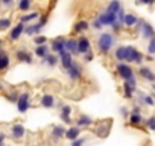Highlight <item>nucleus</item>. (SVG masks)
Segmentation results:
<instances>
[{
	"label": "nucleus",
	"instance_id": "13",
	"mask_svg": "<svg viewBox=\"0 0 155 146\" xmlns=\"http://www.w3.org/2000/svg\"><path fill=\"white\" fill-rule=\"evenodd\" d=\"M120 9H122V5H120L119 2H111V3H108V6H107V12H110V14H113V15H117V14L120 12Z\"/></svg>",
	"mask_w": 155,
	"mask_h": 146
},
{
	"label": "nucleus",
	"instance_id": "14",
	"mask_svg": "<svg viewBox=\"0 0 155 146\" xmlns=\"http://www.w3.org/2000/svg\"><path fill=\"white\" fill-rule=\"evenodd\" d=\"M68 76H70V79H78V78H81V67L78 65L76 62H74L73 67L68 70Z\"/></svg>",
	"mask_w": 155,
	"mask_h": 146
},
{
	"label": "nucleus",
	"instance_id": "19",
	"mask_svg": "<svg viewBox=\"0 0 155 146\" xmlns=\"http://www.w3.org/2000/svg\"><path fill=\"white\" fill-rule=\"evenodd\" d=\"M53 96L52 95H44L43 98H41V105L44 107V108H50V107H53Z\"/></svg>",
	"mask_w": 155,
	"mask_h": 146
},
{
	"label": "nucleus",
	"instance_id": "42",
	"mask_svg": "<svg viewBox=\"0 0 155 146\" xmlns=\"http://www.w3.org/2000/svg\"><path fill=\"white\" fill-rule=\"evenodd\" d=\"M91 59H93V53L90 52V53H87V55H85V61H91Z\"/></svg>",
	"mask_w": 155,
	"mask_h": 146
},
{
	"label": "nucleus",
	"instance_id": "26",
	"mask_svg": "<svg viewBox=\"0 0 155 146\" xmlns=\"http://www.w3.org/2000/svg\"><path fill=\"white\" fill-rule=\"evenodd\" d=\"M88 29V23L87 22H78L76 26H74V32H82V31H87Z\"/></svg>",
	"mask_w": 155,
	"mask_h": 146
},
{
	"label": "nucleus",
	"instance_id": "24",
	"mask_svg": "<svg viewBox=\"0 0 155 146\" xmlns=\"http://www.w3.org/2000/svg\"><path fill=\"white\" fill-rule=\"evenodd\" d=\"M8 65H9V58L5 52H2V55H0V70H5Z\"/></svg>",
	"mask_w": 155,
	"mask_h": 146
},
{
	"label": "nucleus",
	"instance_id": "3",
	"mask_svg": "<svg viewBox=\"0 0 155 146\" xmlns=\"http://www.w3.org/2000/svg\"><path fill=\"white\" fill-rule=\"evenodd\" d=\"M65 43L67 40H64L62 37H58L52 41V50L59 53V56H62L64 53H67V49H65Z\"/></svg>",
	"mask_w": 155,
	"mask_h": 146
},
{
	"label": "nucleus",
	"instance_id": "28",
	"mask_svg": "<svg viewBox=\"0 0 155 146\" xmlns=\"http://www.w3.org/2000/svg\"><path fill=\"white\" fill-rule=\"evenodd\" d=\"M123 90H125V96L129 99L131 96H132V91H134V87L132 85H129L128 82H123Z\"/></svg>",
	"mask_w": 155,
	"mask_h": 146
},
{
	"label": "nucleus",
	"instance_id": "36",
	"mask_svg": "<svg viewBox=\"0 0 155 146\" xmlns=\"http://www.w3.org/2000/svg\"><path fill=\"white\" fill-rule=\"evenodd\" d=\"M146 125L152 129V131H155V117H150V119H147L146 120Z\"/></svg>",
	"mask_w": 155,
	"mask_h": 146
},
{
	"label": "nucleus",
	"instance_id": "16",
	"mask_svg": "<svg viewBox=\"0 0 155 146\" xmlns=\"http://www.w3.org/2000/svg\"><path fill=\"white\" fill-rule=\"evenodd\" d=\"M15 56H17L18 61H25V62H28V64L32 62V56H31L28 52H25V50H18V52L15 53Z\"/></svg>",
	"mask_w": 155,
	"mask_h": 146
},
{
	"label": "nucleus",
	"instance_id": "4",
	"mask_svg": "<svg viewBox=\"0 0 155 146\" xmlns=\"http://www.w3.org/2000/svg\"><path fill=\"white\" fill-rule=\"evenodd\" d=\"M132 49H134V47H131V46H120V47L116 50V58H117V61H129Z\"/></svg>",
	"mask_w": 155,
	"mask_h": 146
},
{
	"label": "nucleus",
	"instance_id": "45",
	"mask_svg": "<svg viewBox=\"0 0 155 146\" xmlns=\"http://www.w3.org/2000/svg\"><path fill=\"white\" fill-rule=\"evenodd\" d=\"M120 113H122L123 116H126V114H128V111H126V108H122V110H120Z\"/></svg>",
	"mask_w": 155,
	"mask_h": 146
},
{
	"label": "nucleus",
	"instance_id": "18",
	"mask_svg": "<svg viewBox=\"0 0 155 146\" xmlns=\"http://www.w3.org/2000/svg\"><path fill=\"white\" fill-rule=\"evenodd\" d=\"M78 135H79V128H70V129H67V134H65V137L68 138V140H71V141H74V140H78Z\"/></svg>",
	"mask_w": 155,
	"mask_h": 146
},
{
	"label": "nucleus",
	"instance_id": "38",
	"mask_svg": "<svg viewBox=\"0 0 155 146\" xmlns=\"http://www.w3.org/2000/svg\"><path fill=\"white\" fill-rule=\"evenodd\" d=\"M84 144V138H78L74 141H71V146H82Z\"/></svg>",
	"mask_w": 155,
	"mask_h": 146
},
{
	"label": "nucleus",
	"instance_id": "2",
	"mask_svg": "<svg viewBox=\"0 0 155 146\" xmlns=\"http://www.w3.org/2000/svg\"><path fill=\"white\" fill-rule=\"evenodd\" d=\"M117 75H119L123 81H129L131 78H134V71H132V68H131L128 64L120 62V64H117Z\"/></svg>",
	"mask_w": 155,
	"mask_h": 146
},
{
	"label": "nucleus",
	"instance_id": "23",
	"mask_svg": "<svg viewBox=\"0 0 155 146\" xmlns=\"http://www.w3.org/2000/svg\"><path fill=\"white\" fill-rule=\"evenodd\" d=\"M67 134V131L62 128V126H55L53 128V131H52V135H53V138H61L62 135H65Z\"/></svg>",
	"mask_w": 155,
	"mask_h": 146
},
{
	"label": "nucleus",
	"instance_id": "21",
	"mask_svg": "<svg viewBox=\"0 0 155 146\" xmlns=\"http://www.w3.org/2000/svg\"><path fill=\"white\" fill-rule=\"evenodd\" d=\"M70 113H71V108L64 105L62 110H61V119L65 122V123H70Z\"/></svg>",
	"mask_w": 155,
	"mask_h": 146
},
{
	"label": "nucleus",
	"instance_id": "7",
	"mask_svg": "<svg viewBox=\"0 0 155 146\" xmlns=\"http://www.w3.org/2000/svg\"><path fill=\"white\" fill-rule=\"evenodd\" d=\"M26 29H25V25L23 23H18V25H15V28L11 31V34H9V40L11 41H15V40H18L20 38V35L25 32Z\"/></svg>",
	"mask_w": 155,
	"mask_h": 146
},
{
	"label": "nucleus",
	"instance_id": "11",
	"mask_svg": "<svg viewBox=\"0 0 155 146\" xmlns=\"http://www.w3.org/2000/svg\"><path fill=\"white\" fill-rule=\"evenodd\" d=\"M11 132H12V137L14 138H21L25 135V126L20 125V123H15V125H12Z\"/></svg>",
	"mask_w": 155,
	"mask_h": 146
},
{
	"label": "nucleus",
	"instance_id": "20",
	"mask_svg": "<svg viewBox=\"0 0 155 146\" xmlns=\"http://www.w3.org/2000/svg\"><path fill=\"white\" fill-rule=\"evenodd\" d=\"M35 55L40 56V58H47V56H49V49H47V46H37Z\"/></svg>",
	"mask_w": 155,
	"mask_h": 146
},
{
	"label": "nucleus",
	"instance_id": "43",
	"mask_svg": "<svg viewBox=\"0 0 155 146\" xmlns=\"http://www.w3.org/2000/svg\"><path fill=\"white\" fill-rule=\"evenodd\" d=\"M132 114H140V108H138V107H135V108L132 110Z\"/></svg>",
	"mask_w": 155,
	"mask_h": 146
},
{
	"label": "nucleus",
	"instance_id": "22",
	"mask_svg": "<svg viewBox=\"0 0 155 146\" xmlns=\"http://www.w3.org/2000/svg\"><path fill=\"white\" fill-rule=\"evenodd\" d=\"M137 23H138V18L134 14H126V18H125V25L126 26H129V28L134 26V25L137 26Z\"/></svg>",
	"mask_w": 155,
	"mask_h": 146
},
{
	"label": "nucleus",
	"instance_id": "41",
	"mask_svg": "<svg viewBox=\"0 0 155 146\" xmlns=\"http://www.w3.org/2000/svg\"><path fill=\"white\" fill-rule=\"evenodd\" d=\"M111 28H113V29H114V31H119V29H120V23H119V22H117V23H114V25H113V26H111Z\"/></svg>",
	"mask_w": 155,
	"mask_h": 146
},
{
	"label": "nucleus",
	"instance_id": "8",
	"mask_svg": "<svg viewBox=\"0 0 155 146\" xmlns=\"http://www.w3.org/2000/svg\"><path fill=\"white\" fill-rule=\"evenodd\" d=\"M78 43H79V53H84V55L90 53V40L88 38L82 37L78 40Z\"/></svg>",
	"mask_w": 155,
	"mask_h": 146
},
{
	"label": "nucleus",
	"instance_id": "17",
	"mask_svg": "<svg viewBox=\"0 0 155 146\" xmlns=\"http://www.w3.org/2000/svg\"><path fill=\"white\" fill-rule=\"evenodd\" d=\"M129 61L131 62H134V64H140L141 61H143V56H141V53L134 47L132 49V52H131V58H129Z\"/></svg>",
	"mask_w": 155,
	"mask_h": 146
},
{
	"label": "nucleus",
	"instance_id": "1",
	"mask_svg": "<svg viewBox=\"0 0 155 146\" xmlns=\"http://www.w3.org/2000/svg\"><path fill=\"white\" fill-rule=\"evenodd\" d=\"M114 46V35L113 34H102L97 40V47L102 53H108Z\"/></svg>",
	"mask_w": 155,
	"mask_h": 146
},
{
	"label": "nucleus",
	"instance_id": "29",
	"mask_svg": "<svg viewBox=\"0 0 155 146\" xmlns=\"http://www.w3.org/2000/svg\"><path fill=\"white\" fill-rule=\"evenodd\" d=\"M37 17H38V12H32V14L23 15V17L20 18V23H26V22H31V20H34V18H37Z\"/></svg>",
	"mask_w": 155,
	"mask_h": 146
},
{
	"label": "nucleus",
	"instance_id": "5",
	"mask_svg": "<svg viewBox=\"0 0 155 146\" xmlns=\"http://www.w3.org/2000/svg\"><path fill=\"white\" fill-rule=\"evenodd\" d=\"M97 20L102 23V26H104V25H107V26H113L114 23H117V15H113V14H110V12L105 11V12L99 14Z\"/></svg>",
	"mask_w": 155,
	"mask_h": 146
},
{
	"label": "nucleus",
	"instance_id": "31",
	"mask_svg": "<svg viewBox=\"0 0 155 146\" xmlns=\"http://www.w3.org/2000/svg\"><path fill=\"white\" fill-rule=\"evenodd\" d=\"M9 25H11V20L9 18H0V29H2V31L8 29Z\"/></svg>",
	"mask_w": 155,
	"mask_h": 146
},
{
	"label": "nucleus",
	"instance_id": "37",
	"mask_svg": "<svg viewBox=\"0 0 155 146\" xmlns=\"http://www.w3.org/2000/svg\"><path fill=\"white\" fill-rule=\"evenodd\" d=\"M141 98H143V102L147 104V105H153V104H155L153 99H152V96H141Z\"/></svg>",
	"mask_w": 155,
	"mask_h": 146
},
{
	"label": "nucleus",
	"instance_id": "46",
	"mask_svg": "<svg viewBox=\"0 0 155 146\" xmlns=\"http://www.w3.org/2000/svg\"><path fill=\"white\" fill-rule=\"evenodd\" d=\"M152 88H153V90H155V85H152Z\"/></svg>",
	"mask_w": 155,
	"mask_h": 146
},
{
	"label": "nucleus",
	"instance_id": "27",
	"mask_svg": "<svg viewBox=\"0 0 155 146\" xmlns=\"http://www.w3.org/2000/svg\"><path fill=\"white\" fill-rule=\"evenodd\" d=\"M41 28H43V26L38 23V25H34V26L26 28V31H25V32H26L28 35H32V34H35V32H40V31H41Z\"/></svg>",
	"mask_w": 155,
	"mask_h": 146
},
{
	"label": "nucleus",
	"instance_id": "12",
	"mask_svg": "<svg viewBox=\"0 0 155 146\" xmlns=\"http://www.w3.org/2000/svg\"><path fill=\"white\" fill-rule=\"evenodd\" d=\"M141 34H143L144 38H150V40L155 37V31H153L152 25H149V23H144V25H143V28H141Z\"/></svg>",
	"mask_w": 155,
	"mask_h": 146
},
{
	"label": "nucleus",
	"instance_id": "6",
	"mask_svg": "<svg viewBox=\"0 0 155 146\" xmlns=\"http://www.w3.org/2000/svg\"><path fill=\"white\" fill-rule=\"evenodd\" d=\"M17 108L20 113H26L29 110V95L23 93L18 96V102H17Z\"/></svg>",
	"mask_w": 155,
	"mask_h": 146
},
{
	"label": "nucleus",
	"instance_id": "25",
	"mask_svg": "<svg viewBox=\"0 0 155 146\" xmlns=\"http://www.w3.org/2000/svg\"><path fill=\"white\" fill-rule=\"evenodd\" d=\"M78 125L79 126H90V125H93V120L88 116H81L78 119Z\"/></svg>",
	"mask_w": 155,
	"mask_h": 146
},
{
	"label": "nucleus",
	"instance_id": "32",
	"mask_svg": "<svg viewBox=\"0 0 155 146\" xmlns=\"http://www.w3.org/2000/svg\"><path fill=\"white\" fill-rule=\"evenodd\" d=\"M46 41H47L46 37H35V38H34V43H35L37 46H46Z\"/></svg>",
	"mask_w": 155,
	"mask_h": 146
},
{
	"label": "nucleus",
	"instance_id": "35",
	"mask_svg": "<svg viewBox=\"0 0 155 146\" xmlns=\"http://www.w3.org/2000/svg\"><path fill=\"white\" fill-rule=\"evenodd\" d=\"M46 61H47V64H49V65H55L58 59H56V56H53V55H49V56L46 58Z\"/></svg>",
	"mask_w": 155,
	"mask_h": 146
},
{
	"label": "nucleus",
	"instance_id": "34",
	"mask_svg": "<svg viewBox=\"0 0 155 146\" xmlns=\"http://www.w3.org/2000/svg\"><path fill=\"white\" fill-rule=\"evenodd\" d=\"M31 6V2L29 0H20V3H18V8L21 9V11H26L28 8Z\"/></svg>",
	"mask_w": 155,
	"mask_h": 146
},
{
	"label": "nucleus",
	"instance_id": "40",
	"mask_svg": "<svg viewBox=\"0 0 155 146\" xmlns=\"http://www.w3.org/2000/svg\"><path fill=\"white\" fill-rule=\"evenodd\" d=\"M9 101H12V102H18V98H17V93H12V95L9 96Z\"/></svg>",
	"mask_w": 155,
	"mask_h": 146
},
{
	"label": "nucleus",
	"instance_id": "15",
	"mask_svg": "<svg viewBox=\"0 0 155 146\" xmlns=\"http://www.w3.org/2000/svg\"><path fill=\"white\" fill-rule=\"evenodd\" d=\"M140 75L143 78H146L147 81H155V73L150 68H147V67H141L140 68Z\"/></svg>",
	"mask_w": 155,
	"mask_h": 146
},
{
	"label": "nucleus",
	"instance_id": "39",
	"mask_svg": "<svg viewBox=\"0 0 155 146\" xmlns=\"http://www.w3.org/2000/svg\"><path fill=\"white\" fill-rule=\"evenodd\" d=\"M93 28H96V29H101V28H102V23H101V22L96 18V20L93 22Z\"/></svg>",
	"mask_w": 155,
	"mask_h": 146
},
{
	"label": "nucleus",
	"instance_id": "33",
	"mask_svg": "<svg viewBox=\"0 0 155 146\" xmlns=\"http://www.w3.org/2000/svg\"><path fill=\"white\" fill-rule=\"evenodd\" d=\"M147 53L150 55H155V37L149 41V46H147Z\"/></svg>",
	"mask_w": 155,
	"mask_h": 146
},
{
	"label": "nucleus",
	"instance_id": "44",
	"mask_svg": "<svg viewBox=\"0 0 155 146\" xmlns=\"http://www.w3.org/2000/svg\"><path fill=\"white\" fill-rule=\"evenodd\" d=\"M3 5H6V6H11V5H12V2H11V0H5V2H3Z\"/></svg>",
	"mask_w": 155,
	"mask_h": 146
},
{
	"label": "nucleus",
	"instance_id": "30",
	"mask_svg": "<svg viewBox=\"0 0 155 146\" xmlns=\"http://www.w3.org/2000/svg\"><path fill=\"white\" fill-rule=\"evenodd\" d=\"M129 122H131L132 125H140L143 120H141V116H140V114H131V117H129Z\"/></svg>",
	"mask_w": 155,
	"mask_h": 146
},
{
	"label": "nucleus",
	"instance_id": "10",
	"mask_svg": "<svg viewBox=\"0 0 155 146\" xmlns=\"http://www.w3.org/2000/svg\"><path fill=\"white\" fill-rule=\"evenodd\" d=\"M65 49H67L70 53L76 55V53H79V43H78L76 40H67V43H65Z\"/></svg>",
	"mask_w": 155,
	"mask_h": 146
},
{
	"label": "nucleus",
	"instance_id": "9",
	"mask_svg": "<svg viewBox=\"0 0 155 146\" xmlns=\"http://www.w3.org/2000/svg\"><path fill=\"white\" fill-rule=\"evenodd\" d=\"M61 64H62V67L64 68H67V70H70L71 67H73V58H71V53L70 52H67V53H64L62 56H61Z\"/></svg>",
	"mask_w": 155,
	"mask_h": 146
}]
</instances>
